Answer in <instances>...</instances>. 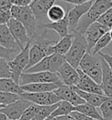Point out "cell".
I'll use <instances>...</instances> for the list:
<instances>
[{"instance_id": "cell-1", "label": "cell", "mask_w": 112, "mask_h": 120, "mask_svg": "<svg viewBox=\"0 0 112 120\" xmlns=\"http://www.w3.org/2000/svg\"><path fill=\"white\" fill-rule=\"evenodd\" d=\"M112 8V2L109 0H95L89 11L82 18L75 32L84 34L86 30L98 19L106 11Z\"/></svg>"}, {"instance_id": "cell-2", "label": "cell", "mask_w": 112, "mask_h": 120, "mask_svg": "<svg viewBox=\"0 0 112 120\" xmlns=\"http://www.w3.org/2000/svg\"><path fill=\"white\" fill-rule=\"evenodd\" d=\"M73 34L75 38H74L72 47L65 55V57H66V60L70 65H72L75 68H78L83 57L89 52V46L82 34H81L79 32H75L73 33Z\"/></svg>"}, {"instance_id": "cell-3", "label": "cell", "mask_w": 112, "mask_h": 120, "mask_svg": "<svg viewBox=\"0 0 112 120\" xmlns=\"http://www.w3.org/2000/svg\"><path fill=\"white\" fill-rule=\"evenodd\" d=\"M11 15L12 18L18 19L24 25L26 28L28 34L31 39L36 38L37 29L38 26V19L35 14L33 13L31 6H13L11 7Z\"/></svg>"}, {"instance_id": "cell-4", "label": "cell", "mask_w": 112, "mask_h": 120, "mask_svg": "<svg viewBox=\"0 0 112 120\" xmlns=\"http://www.w3.org/2000/svg\"><path fill=\"white\" fill-rule=\"evenodd\" d=\"M79 68L101 85L102 78V57L100 54L97 55L87 53L80 63Z\"/></svg>"}, {"instance_id": "cell-5", "label": "cell", "mask_w": 112, "mask_h": 120, "mask_svg": "<svg viewBox=\"0 0 112 120\" xmlns=\"http://www.w3.org/2000/svg\"><path fill=\"white\" fill-rule=\"evenodd\" d=\"M33 43V39L26 44L23 50H21L11 60L9 61L11 70V78L17 83L19 84L21 75L25 72L28 66L30 60V48Z\"/></svg>"}, {"instance_id": "cell-6", "label": "cell", "mask_w": 112, "mask_h": 120, "mask_svg": "<svg viewBox=\"0 0 112 120\" xmlns=\"http://www.w3.org/2000/svg\"><path fill=\"white\" fill-rule=\"evenodd\" d=\"M54 43H56L54 40H46L43 38H36L35 43H32L30 48L29 63L25 71L31 68L34 65L41 61L44 58L48 56V48L51 45Z\"/></svg>"}, {"instance_id": "cell-7", "label": "cell", "mask_w": 112, "mask_h": 120, "mask_svg": "<svg viewBox=\"0 0 112 120\" xmlns=\"http://www.w3.org/2000/svg\"><path fill=\"white\" fill-rule=\"evenodd\" d=\"M40 82H55L64 84L58 73L39 72V73H23L20 76L19 85H26Z\"/></svg>"}, {"instance_id": "cell-8", "label": "cell", "mask_w": 112, "mask_h": 120, "mask_svg": "<svg viewBox=\"0 0 112 120\" xmlns=\"http://www.w3.org/2000/svg\"><path fill=\"white\" fill-rule=\"evenodd\" d=\"M7 26L9 27L11 33L15 38V40H17L18 44L23 50L25 47L26 46V44L32 40L28 34L26 28L24 26V25L21 22H19V20L14 18L11 19L9 23L7 24Z\"/></svg>"}, {"instance_id": "cell-9", "label": "cell", "mask_w": 112, "mask_h": 120, "mask_svg": "<svg viewBox=\"0 0 112 120\" xmlns=\"http://www.w3.org/2000/svg\"><path fill=\"white\" fill-rule=\"evenodd\" d=\"M20 97L39 105H53L61 101L54 92H42V93L24 92Z\"/></svg>"}, {"instance_id": "cell-10", "label": "cell", "mask_w": 112, "mask_h": 120, "mask_svg": "<svg viewBox=\"0 0 112 120\" xmlns=\"http://www.w3.org/2000/svg\"><path fill=\"white\" fill-rule=\"evenodd\" d=\"M94 1L95 0H90L85 4H80V5H75L72 10L68 11L67 19H68V23H69V31L71 34L75 33L76 31V28H77V26L79 24L80 20L82 19V18L89 11L90 7L92 6Z\"/></svg>"}, {"instance_id": "cell-11", "label": "cell", "mask_w": 112, "mask_h": 120, "mask_svg": "<svg viewBox=\"0 0 112 120\" xmlns=\"http://www.w3.org/2000/svg\"><path fill=\"white\" fill-rule=\"evenodd\" d=\"M108 32H109V28H107L105 26H103L99 22H95L86 30L83 35L85 37L86 40L88 42V46H89L88 53H90L92 51L94 47L97 43V41Z\"/></svg>"}, {"instance_id": "cell-12", "label": "cell", "mask_w": 112, "mask_h": 120, "mask_svg": "<svg viewBox=\"0 0 112 120\" xmlns=\"http://www.w3.org/2000/svg\"><path fill=\"white\" fill-rule=\"evenodd\" d=\"M32 103H33L32 102L21 97V99L15 103L3 108H0V112H3L7 115L10 120H19L21 118L24 112Z\"/></svg>"}, {"instance_id": "cell-13", "label": "cell", "mask_w": 112, "mask_h": 120, "mask_svg": "<svg viewBox=\"0 0 112 120\" xmlns=\"http://www.w3.org/2000/svg\"><path fill=\"white\" fill-rule=\"evenodd\" d=\"M78 73H79V82L75 87L78 89L83 90L85 92H89V93H94L98 94V95H102L105 96V94L102 90V86L96 82V81H94L89 77L88 75H86L82 69H80L79 68H77Z\"/></svg>"}, {"instance_id": "cell-14", "label": "cell", "mask_w": 112, "mask_h": 120, "mask_svg": "<svg viewBox=\"0 0 112 120\" xmlns=\"http://www.w3.org/2000/svg\"><path fill=\"white\" fill-rule=\"evenodd\" d=\"M57 73L59 74L60 79L65 85L73 87L76 86L79 82V73L77 68H74L67 61H66L60 68Z\"/></svg>"}, {"instance_id": "cell-15", "label": "cell", "mask_w": 112, "mask_h": 120, "mask_svg": "<svg viewBox=\"0 0 112 120\" xmlns=\"http://www.w3.org/2000/svg\"><path fill=\"white\" fill-rule=\"evenodd\" d=\"M53 92L60 98L61 101L68 102L74 106H78V105L86 103L85 100H83L82 98L76 93V91L73 89V87L67 86L65 84L60 86L56 90H54Z\"/></svg>"}, {"instance_id": "cell-16", "label": "cell", "mask_w": 112, "mask_h": 120, "mask_svg": "<svg viewBox=\"0 0 112 120\" xmlns=\"http://www.w3.org/2000/svg\"><path fill=\"white\" fill-rule=\"evenodd\" d=\"M0 47L14 51L15 53L22 50L6 24L0 25Z\"/></svg>"}, {"instance_id": "cell-17", "label": "cell", "mask_w": 112, "mask_h": 120, "mask_svg": "<svg viewBox=\"0 0 112 120\" xmlns=\"http://www.w3.org/2000/svg\"><path fill=\"white\" fill-rule=\"evenodd\" d=\"M74 38H75V36L73 34H68V35L61 38L56 43L51 45L48 48V56L55 53L62 54V55H66L72 47Z\"/></svg>"}, {"instance_id": "cell-18", "label": "cell", "mask_w": 112, "mask_h": 120, "mask_svg": "<svg viewBox=\"0 0 112 120\" xmlns=\"http://www.w3.org/2000/svg\"><path fill=\"white\" fill-rule=\"evenodd\" d=\"M64 84L55 82H40L22 85L21 89L24 92L27 93H42V92H53Z\"/></svg>"}, {"instance_id": "cell-19", "label": "cell", "mask_w": 112, "mask_h": 120, "mask_svg": "<svg viewBox=\"0 0 112 120\" xmlns=\"http://www.w3.org/2000/svg\"><path fill=\"white\" fill-rule=\"evenodd\" d=\"M38 28L39 29L45 28V29H51V30L55 31L60 38L67 36L69 34V23H68V19H67V14L63 19L57 21V22L40 24Z\"/></svg>"}, {"instance_id": "cell-20", "label": "cell", "mask_w": 112, "mask_h": 120, "mask_svg": "<svg viewBox=\"0 0 112 120\" xmlns=\"http://www.w3.org/2000/svg\"><path fill=\"white\" fill-rule=\"evenodd\" d=\"M57 0H38L34 1L30 5L33 13L35 14L38 21L41 20L44 18L47 17V12L50 10V8L55 4Z\"/></svg>"}, {"instance_id": "cell-21", "label": "cell", "mask_w": 112, "mask_h": 120, "mask_svg": "<svg viewBox=\"0 0 112 120\" xmlns=\"http://www.w3.org/2000/svg\"><path fill=\"white\" fill-rule=\"evenodd\" d=\"M102 57V56H101ZM102 78L101 86L105 96L112 97V69L110 68L105 60L102 57Z\"/></svg>"}, {"instance_id": "cell-22", "label": "cell", "mask_w": 112, "mask_h": 120, "mask_svg": "<svg viewBox=\"0 0 112 120\" xmlns=\"http://www.w3.org/2000/svg\"><path fill=\"white\" fill-rule=\"evenodd\" d=\"M73 89L75 90L76 93L78 94L83 100H85L86 103H89V104H91V105L95 107H100L103 103V102L109 97H107V96H102V95H98V94L85 92V91L78 89L75 86H73Z\"/></svg>"}, {"instance_id": "cell-23", "label": "cell", "mask_w": 112, "mask_h": 120, "mask_svg": "<svg viewBox=\"0 0 112 120\" xmlns=\"http://www.w3.org/2000/svg\"><path fill=\"white\" fill-rule=\"evenodd\" d=\"M0 91L18 94L20 96L24 93V91L21 89V86L19 83H17L12 78L0 79Z\"/></svg>"}, {"instance_id": "cell-24", "label": "cell", "mask_w": 112, "mask_h": 120, "mask_svg": "<svg viewBox=\"0 0 112 120\" xmlns=\"http://www.w3.org/2000/svg\"><path fill=\"white\" fill-rule=\"evenodd\" d=\"M75 106H74L70 103L66 102V101H60L58 103V107L56 108L55 110L51 114V116L46 120H52L54 117L70 115L73 111H75Z\"/></svg>"}, {"instance_id": "cell-25", "label": "cell", "mask_w": 112, "mask_h": 120, "mask_svg": "<svg viewBox=\"0 0 112 120\" xmlns=\"http://www.w3.org/2000/svg\"><path fill=\"white\" fill-rule=\"evenodd\" d=\"M75 110L79 111V112L84 114V115H86V116H88L89 117H92L93 119L95 120H103L102 114L99 113L98 110H96V107L93 106V105H91V104H89L88 103L75 106Z\"/></svg>"}, {"instance_id": "cell-26", "label": "cell", "mask_w": 112, "mask_h": 120, "mask_svg": "<svg viewBox=\"0 0 112 120\" xmlns=\"http://www.w3.org/2000/svg\"><path fill=\"white\" fill-rule=\"evenodd\" d=\"M66 11L62 6L59 4H54L50 8V10L47 12V18L51 22H57L63 19L67 16Z\"/></svg>"}, {"instance_id": "cell-27", "label": "cell", "mask_w": 112, "mask_h": 120, "mask_svg": "<svg viewBox=\"0 0 112 120\" xmlns=\"http://www.w3.org/2000/svg\"><path fill=\"white\" fill-rule=\"evenodd\" d=\"M49 61H50V68L52 73H57L60 68L66 62V57L65 55L60 54V53H53L49 55Z\"/></svg>"}, {"instance_id": "cell-28", "label": "cell", "mask_w": 112, "mask_h": 120, "mask_svg": "<svg viewBox=\"0 0 112 120\" xmlns=\"http://www.w3.org/2000/svg\"><path fill=\"white\" fill-rule=\"evenodd\" d=\"M21 99L20 95L9 92H0V108L10 105L17 101Z\"/></svg>"}, {"instance_id": "cell-29", "label": "cell", "mask_w": 112, "mask_h": 120, "mask_svg": "<svg viewBox=\"0 0 112 120\" xmlns=\"http://www.w3.org/2000/svg\"><path fill=\"white\" fill-rule=\"evenodd\" d=\"M112 41L109 32H108L107 34H105L103 36L97 41V43L96 44V46L94 47V48L92 49V51L90 52V53L92 54H98L101 51L105 48L107 46H109V44Z\"/></svg>"}, {"instance_id": "cell-30", "label": "cell", "mask_w": 112, "mask_h": 120, "mask_svg": "<svg viewBox=\"0 0 112 120\" xmlns=\"http://www.w3.org/2000/svg\"><path fill=\"white\" fill-rule=\"evenodd\" d=\"M100 110L103 120H110L112 118V97H108L100 106Z\"/></svg>"}, {"instance_id": "cell-31", "label": "cell", "mask_w": 112, "mask_h": 120, "mask_svg": "<svg viewBox=\"0 0 112 120\" xmlns=\"http://www.w3.org/2000/svg\"><path fill=\"white\" fill-rule=\"evenodd\" d=\"M40 106L39 104L36 103H32L28 108H27L26 111L24 112L23 116L21 117V120H32L37 116V114L39 112L40 110Z\"/></svg>"}, {"instance_id": "cell-32", "label": "cell", "mask_w": 112, "mask_h": 120, "mask_svg": "<svg viewBox=\"0 0 112 120\" xmlns=\"http://www.w3.org/2000/svg\"><path fill=\"white\" fill-rule=\"evenodd\" d=\"M0 77L2 78H11V70L9 61L4 58H0Z\"/></svg>"}, {"instance_id": "cell-33", "label": "cell", "mask_w": 112, "mask_h": 120, "mask_svg": "<svg viewBox=\"0 0 112 120\" xmlns=\"http://www.w3.org/2000/svg\"><path fill=\"white\" fill-rule=\"evenodd\" d=\"M97 22L105 26L109 30L112 29V8H110L108 11H106L102 16H101Z\"/></svg>"}, {"instance_id": "cell-34", "label": "cell", "mask_w": 112, "mask_h": 120, "mask_svg": "<svg viewBox=\"0 0 112 120\" xmlns=\"http://www.w3.org/2000/svg\"><path fill=\"white\" fill-rule=\"evenodd\" d=\"M11 18H12L11 11L0 9V25H4V24L7 25Z\"/></svg>"}, {"instance_id": "cell-35", "label": "cell", "mask_w": 112, "mask_h": 120, "mask_svg": "<svg viewBox=\"0 0 112 120\" xmlns=\"http://www.w3.org/2000/svg\"><path fill=\"white\" fill-rule=\"evenodd\" d=\"M12 5L15 6H30L33 4V0H11Z\"/></svg>"}, {"instance_id": "cell-36", "label": "cell", "mask_w": 112, "mask_h": 120, "mask_svg": "<svg viewBox=\"0 0 112 120\" xmlns=\"http://www.w3.org/2000/svg\"><path fill=\"white\" fill-rule=\"evenodd\" d=\"M15 53L14 51H11V50H9V49H6V48H4V47H0V54H1V58H4V59H5L7 60L8 61H10L11 60V53Z\"/></svg>"}, {"instance_id": "cell-37", "label": "cell", "mask_w": 112, "mask_h": 120, "mask_svg": "<svg viewBox=\"0 0 112 120\" xmlns=\"http://www.w3.org/2000/svg\"><path fill=\"white\" fill-rule=\"evenodd\" d=\"M70 115L75 117V120H95V119H93L92 117H88V116H86V115H84V114L81 113V112H79V111H76V110L73 111Z\"/></svg>"}, {"instance_id": "cell-38", "label": "cell", "mask_w": 112, "mask_h": 120, "mask_svg": "<svg viewBox=\"0 0 112 120\" xmlns=\"http://www.w3.org/2000/svg\"><path fill=\"white\" fill-rule=\"evenodd\" d=\"M98 54H100V55L105 60V61L108 63V65H109V67H110V68L112 69V56L111 55L107 54V53H102V52H100Z\"/></svg>"}, {"instance_id": "cell-39", "label": "cell", "mask_w": 112, "mask_h": 120, "mask_svg": "<svg viewBox=\"0 0 112 120\" xmlns=\"http://www.w3.org/2000/svg\"><path fill=\"white\" fill-rule=\"evenodd\" d=\"M60 1L67 2V3L72 4H75V5H80V4H82L89 2L90 0H60Z\"/></svg>"}, {"instance_id": "cell-40", "label": "cell", "mask_w": 112, "mask_h": 120, "mask_svg": "<svg viewBox=\"0 0 112 120\" xmlns=\"http://www.w3.org/2000/svg\"><path fill=\"white\" fill-rule=\"evenodd\" d=\"M52 120H75V118L71 115H66V116H60V117H54Z\"/></svg>"}, {"instance_id": "cell-41", "label": "cell", "mask_w": 112, "mask_h": 120, "mask_svg": "<svg viewBox=\"0 0 112 120\" xmlns=\"http://www.w3.org/2000/svg\"><path fill=\"white\" fill-rule=\"evenodd\" d=\"M0 120H10L9 117H7V115H5L3 112H0Z\"/></svg>"}, {"instance_id": "cell-42", "label": "cell", "mask_w": 112, "mask_h": 120, "mask_svg": "<svg viewBox=\"0 0 112 120\" xmlns=\"http://www.w3.org/2000/svg\"><path fill=\"white\" fill-rule=\"evenodd\" d=\"M109 34H110V37H111V40H112V29L109 30Z\"/></svg>"}, {"instance_id": "cell-43", "label": "cell", "mask_w": 112, "mask_h": 120, "mask_svg": "<svg viewBox=\"0 0 112 120\" xmlns=\"http://www.w3.org/2000/svg\"><path fill=\"white\" fill-rule=\"evenodd\" d=\"M34 1H38V0H33V2H34Z\"/></svg>"}, {"instance_id": "cell-44", "label": "cell", "mask_w": 112, "mask_h": 120, "mask_svg": "<svg viewBox=\"0 0 112 120\" xmlns=\"http://www.w3.org/2000/svg\"><path fill=\"white\" fill-rule=\"evenodd\" d=\"M109 1H111V2H112V0H109Z\"/></svg>"}, {"instance_id": "cell-45", "label": "cell", "mask_w": 112, "mask_h": 120, "mask_svg": "<svg viewBox=\"0 0 112 120\" xmlns=\"http://www.w3.org/2000/svg\"><path fill=\"white\" fill-rule=\"evenodd\" d=\"M110 120H112V118H111V119H110Z\"/></svg>"}]
</instances>
